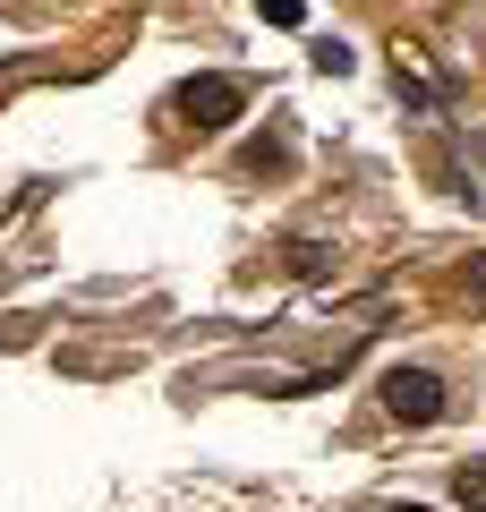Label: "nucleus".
Returning <instances> with one entry per match:
<instances>
[{"mask_svg": "<svg viewBox=\"0 0 486 512\" xmlns=\"http://www.w3.org/2000/svg\"><path fill=\"white\" fill-rule=\"evenodd\" d=\"M384 410L410 427L444 419V376H427V367H384Z\"/></svg>", "mask_w": 486, "mask_h": 512, "instance_id": "obj_1", "label": "nucleus"}, {"mask_svg": "<svg viewBox=\"0 0 486 512\" xmlns=\"http://www.w3.org/2000/svg\"><path fill=\"white\" fill-rule=\"evenodd\" d=\"M180 111L197 128H231L239 111H248V86H239V77H197V86H180Z\"/></svg>", "mask_w": 486, "mask_h": 512, "instance_id": "obj_2", "label": "nucleus"}, {"mask_svg": "<svg viewBox=\"0 0 486 512\" xmlns=\"http://www.w3.org/2000/svg\"><path fill=\"white\" fill-rule=\"evenodd\" d=\"M452 495H461L469 512H486V461H461V470H452Z\"/></svg>", "mask_w": 486, "mask_h": 512, "instance_id": "obj_3", "label": "nucleus"}, {"mask_svg": "<svg viewBox=\"0 0 486 512\" xmlns=\"http://www.w3.org/2000/svg\"><path fill=\"white\" fill-rule=\"evenodd\" d=\"M316 69L342 77V69H350V43H342V35H324V43H316Z\"/></svg>", "mask_w": 486, "mask_h": 512, "instance_id": "obj_4", "label": "nucleus"}, {"mask_svg": "<svg viewBox=\"0 0 486 512\" xmlns=\"http://www.w3.org/2000/svg\"><path fill=\"white\" fill-rule=\"evenodd\" d=\"M393 512H427V504H393Z\"/></svg>", "mask_w": 486, "mask_h": 512, "instance_id": "obj_5", "label": "nucleus"}]
</instances>
